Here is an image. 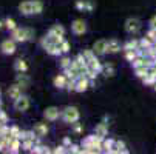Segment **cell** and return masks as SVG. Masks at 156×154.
Wrapping results in <instances>:
<instances>
[{
  "mask_svg": "<svg viewBox=\"0 0 156 154\" xmlns=\"http://www.w3.org/2000/svg\"><path fill=\"white\" fill-rule=\"evenodd\" d=\"M11 39H14L19 43L33 40L34 39V29H31V28H16L14 31H11Z\"/></svg>",
  "mask_w": 156,
  "mask_h": 154,
  "instance_id": "cell-1",
  "label": "cell"
},
{
  "mask_svg": "<svg viewBox=\"0 0 156 154\" xmlns=\"http://www.w3.org/2000/svg\"><path fill=\"white\" fill-rule=\"evenodd\" d=\"M60 117L63 119L65 123H74V122L79 120L80 113H79V109L76 106H66L63 111L60 113Z\"/></svg>",
  "mask_w": 156,
  "mask_h": 154,
  "instance_id": "cell-2",
  "label": "cell"
},
{
  "mask_svg": "<svg viewBox=\"0 0 156 154\" xmlns=\"http://www.w3.org/2000/svg\"><path fill=\"white\" fill-rule=\"evenodd\" d=\"M124 28H125V31H127L128 34H136V33L141 29V22H139L138 19H135V17H130V19L125 20Z\"/></svg>",
  "mask_w": 156,
  "mask_h": 154,
  "instance_id": "cell-3",
  "label": "cell"
},
{
  "mask_svg": "<svg viewBox=\"0 0 156 154\" xmlns=\"http://www.w3.org/2000/svg\"><path fill=\"white\" fill-rule=\"evenodd\" d=\"M16 40L14 39H6V40H3L2 43H0V51H2L3 54H6V56H11V54H14L16 53Z\"/></svg>",
  "mask_w": 156,
  "mask_h": 154,
  "instance_id": "cell-4",
  "label": "cell"
},
{
  "mask_svg": "<svg viewBox=\"0 0 156 154\" xmlns=\"http://www.w3.org/2000/svg\"><path fill=\"white\" fill-rule=\"evenodd\" d=\"M30 108V97L27 96H20L19 99L14 100V109L19 113H25L27 109Z\"/></svg>",
  "mask_w": 156,
  "mask_h": 154,
  "instance_id": "cell-5",
  "label": "cell"
},
{
  "mask_svg": "<svg viewBox=\"0 0 156 154\" xmlns=\"http://www.w3.org/2000/svg\"><path fill=\"white\" fill-rule=\"evenodd\" d=\"M91 86V80L87 76H80L76 79V93H85Z\"/></svg>",
  "mask_w": 156,
  "mask_h": 154,
  "instance_id": "cell-6",
  "label": "cell"
},
{
  "mask_svg": "<svg viewBox=\"0 0 156 154\" xmlns=\"http://www.w3.org/2000/svg\"><path fill=\"white\" fill-rule=\"evenodd\" d=\"M43 117H45L48 122H56V120L60 117L59 108H56V106H48L45 111H43Z\"/></svg>",
  "mask_w": 156,
  "mask_h": 154,
  "instance_id": "cell-7",
  "label": "cell"
},
{
  "mask_svg": "<svg viewBox=\"0 0 156 154\" xmlns=\"http://www.w3.org/2000/svg\"><path fill=\"white\" fill-rule=\"evenodd\" d=\"M71 31L76 34V36H83L87 33V23L82 20V19H77L71 23Z\"/></svg>",
  "mask_w": 156,
  "mask_h": 154,
  "instance_id": "cell-8",
  "label": "cell"
},
{
  "mask_svg": "<svg viewBox=\"0 0 156 154\" xmlns=\"http://www.w3.org/2000/svg\"><path fill=\"white\" fill-rule=\"evenodd\" d=\"M19 11L20 14L23 15H33L34 11H33V0H25V2H22L19 5Z\"/></svg>",
  "mask_w": 156,
  "mask_h": 154,
  "instance_id": "cell-9",
  "label": "cell"
},
{
  "mask_svg": "<svg viewBox=\"0 0 156 154\" xmlns=\"http://www.w3.org/2000/svg\"><path fill=\"white\" fill-rule=\"evenodd\" d=\"M102 149L104 152H108V154H118L116 148H115V139H104L102 142Z\"/></svg>",
  "mask_w": 156,
  "mask_h": 154,
  "instance_id": "cell-10",
  "label": "cell"
},
{
  "mask_svg": "<svg viewBox=\"0 0 156 154\" xmlns=\"http://www.w3.org/2000/svg\"><path fill=\"white\" fill-rule=\"evenodd\" d=\"M118 51H121V42H119L118 39H110V40H107V53L115 54V53H118Z\"/></svg>",
  "mask_w": 156,
  "mask_h": 154,
  "instance_id": "cell-11",
  "label": "cell"
},
{
  "mask_svg": "<svg viewBox=\"0 0 156 154\" xmlns=\"http://www.w3.org/2000/svg\"><path fill=\"white\" fill-rule=\"evenodd\" d=\"M93 51L96 53V56H104V54H107V40H104V39L98 40L94 45H93Z\"/></svg>",
  "mask_w": 156,
  "mask_h": 154,
  "instance_id": "cell-12",
  "label": "cell"
},
{
  "mask_svg": "<svg viewBox=\"0 0 156 154\" xmlns=\"http://www.w3.org/2000/svg\"><path fill=\"white\" fill-rule=\"evenodd\" d=\"M48 125L47 123H43V122H39V123H36L34 125V133L39 136V137H45L47 134H48Z\"/></svg>",
  "mask_w": 156,
  "mask_h": 154,
  "instance_id": "cell-13",
  "label": "cell"
},
{
  "mask_svg": "<svg viewBox=\"0 0 156 154\" xmlns=\"http://www.w3.org/2000/svg\"><path fill=\"white\" fill-rule=\"evenodd\" d=\"M8 94H9V97L11 99H19L20 96H22V88L17 85V83H14V85H11L9 88H8Z\"/></svg>",
  "mask_w": 156,
  "mask_h": 154,
  "instance_id": "cell-14",
  "label": "cell"
},
{
  "mask_svg": "<svg viewBox=\"0 0 156 154\" xmlns=\"http://www.w3.org/2000/svg\"><path fill=\"white\" fill-rule=\"evenodd\" d=\"M66 82H68V79H66L65 74H59L54 77V86L59 88V90H63V88H66Z\"/></svg>",
  "mask_w": 156,
  "mask_h": 154,
  "instance_id": "cell-15",
  "label": "cell"
},
{
  "mask_svg": "<svg viewBox=\"0 0 156 154\" xmlns=\"http://www.w3.org/2000/svg\"><path fill=\"white\" fill-rule=\"evenodd\" d=\"M20 148H22V140H20L19 137H14L12 142H11V145H9V148H8L6 151H8V152H12V154H17V152L20 151Z\"/></svg>",
  "mask_w": 156,
  "mask_h": 154,
  "instance_id": "cell-16",
  "label": "cell"
},
{
  "mask_svg": "<svg viewBox=\"0 0 156 154\" xmlns=\"http://www.w3.org/2000/svg\"><path fill=\"white\" fill-rule=\"evenodd\" d=\"M47 54L50 56H60L62 54V50H60V45H56V43H50V45L45 48Z\"/></svg>",
  "mask_w": 156,
  "mask_h": 154,
  "instance_id": "cell-17",
  "label": "cell"
},
{
  "mask_svg": "<svg viewBox=\"0 0 156 154\" xmlns=\"http://www.w3.org/2000/svg\"><path fill=\"white\" fill-rule=\"evenodd\" d=\"M22 90H23V88H28L30 86V79L25 76V73H19V76H17V82H16Z\"/></svg>",
  "mask_w": 156,
  "mask_h": 154,
  "instance_id": "cell-18",
  "label": "cell"
},
{
  "mask_svg": "<svg viewBox=\"0 0 156 154\" xmlns=\"http://www.w3.org/2000/svg\"><path fill=\"white\" fill-rule=\"evenodd\" d=\"M30 152H33V154H50V152H53V149H50L48 146L39 143V145H34V148Z\"/></svg>",
  "mask_w": 156,
  "mask_h": 154,
  "instance_id": "cell-19",
  "label": "cell"
},
{
  "mask_svg": "<svg viewBox=\"0 0 156 154\" xmlns=\"http://www.w3.org/2000/svg\"><path fill=\"white\" fill-rule=\"evenodd\" d=\"M94 133L96 134H99V136H107L108 134V125H107V122H101V123H98L96 125V128H94Z\"/></svg>",
  "mask_w": 156,
  "mask_h": 154,
  "instance_id": "cell-20",
  "label": "cell"
},
{
  "mask_svg": "<svg viewBox=\"0 0 156 154\" xmlns=\"http://www.w3.org/2000/svg\"><path fill=\"white\" fill-rule=\"evenodd\" d=\"M139 48V40L138 39H130L128 42H125L122 45V50L124 51H128V50H136Z\"/></svg>",
  "mask_w": 156,
  "mask_h": 154,
  "instance_id": "cell-21",
  "label": "cell"
},
{
  "mask_svg": "<svg viewBox=\"0 0 156 154\" xmlns=\"http://www.w3.org/2000/svg\"><path fill=\"white\" fill-rule=\"evenodd\" d=\"M14 70H16L17 73H27V71H28V63H27L25 60L19 59V60H16V63H14Z\"/></svg>",
  "mask_w": 156,
  "mask_h": 154,
  "instance_id": "cell-22",
  "label": "cell"
},
{
  "mask_svg": "<svg viewBox=\"0 0 156 154\" xmlns=\"http://www.w3.org/2000/svg\"><path fill=\"white\" fill-rule=\"evenodd\" d=\"M102 73H104L105 77H113L115 76V67H113V63H105Z\"/></svg>",
  "mask_w": 156,
  "mask_h": 154,
  "instance_id": "cell-23",
  "label": "cell"
},
{
  "mask_svg": "<svg viewBox=\"0 0 156 154\" xmlns=\"http://www.w3.org/2000/svg\"><path fill=\"white\" fill-rule=\"evenodd\" d=\"M88 67L93 68V70H96L98 73H102V70H104V65L99 62V59H98V57H96V59H93L91 62H88Z\"/></svg>",
  "mask_w": 156,
  "mask_h": 154,
  "instance_id": "cell-24",
  "label": "cell"
},
{
  "mask_svg": "<svg viewBox=\"0 0 156 154\" xmlns=\"http://www.w3.org/2000/svg\"><path fill=\"white\" fill-rule=\"evenodd\" d=\"M36 145V140L33 139H27V140H22V149H25V151H31Z\"/></svg>",
  "mask_w": 156,
  "mask_h": 154,
  "instance_id": "cell-25",
  "label": "cell"
},
{
  "mask_svg": "<svg viewBox=\"0 0 156 154\" xmlns=\"http://www.w3.org/2000/svg\"><path fill=\"white\" fill-rule=\"evenodd\" d=\"M153 43H154V42H153L150 37H147V36H145V37H142V39L139 40V46H141V48H145V50H148V48L153 45Z\"/></svg>",
  "mask_w": 156,
  "mask_h": 154,
  "instance_id": "cell-26",
  "label": "cell"
},
{
  "mask_svg": "<svg viewBox=\"0 0 156 154\" xmlns=\"http://www.w3.org/2000/svg\"><path fill=\"white\" fill-rule=\"evenodd\" d=\"M115 148H116V151H118V154H119V152H124V154H128V149L125 148V143H124L122 140H115Z\"/></svg>",
  "mask_w": 156,
  "mask_h": 154,
  "instance_id": "cell-27",
  "label": "cell"
},
{
  "mask_svg": "<svg viewBox=\"0 0 156 154\" xmlns=\"http://www.w3.org/2000/svg\"><path fill=\"white\" fill-rule=\"evenodd\" d=\"M135 74H136V77L144 79V77L148 74V68H147V67H139V68H135Z\"/></svg>",
  "mask_w": 156,
  "mask_h": 154,
  "instance_id": "cell-28",
  "label": "cell"
},
{
  "mask_svg": "<svg viewBox=\"0 0 156 154\" xmlns=\"http://www.w3.org/2000/svg\"><path fill=\"white\" fill-rule=\"evenodd\" d=\"M131 67L133 68H139V67H145V57H141V56H138L135 60L131 62Z\"/></svg>",
  "mask_w": 156,
  "mask_h": 154,
  "instance_id": "cell-29",
  "label": "cell"
},
{
  "mask_svg": "<svg viewBox=\"0 0 156 154\" xmlns=\"http://www.w3.org/2000/svg\"><path fill=\"white\" fill-rule=\"evenodd\" d=\"M33 11H34V14H40L43 11V3L40 0H33Z\"/></svg>",
  "mask_w": 156,
  "mask_h": 154,
  "instance_id": "cell-30",
  "label": "cell"
},
{
  "mask_svg": "<svg viewBox=\"0 0 156 154\" xmlns=\"http://www.w3.org/2000/svg\"><path fill=\"white\" fill-rule=\"evenodd\" d=\"M142 82H144V85H147V86H153V85L156 83V76H153V74H147V76L142 79Z\"/></svg>",
  "mask_w": 156,
  "mask_h": 154,
  "instance_id": "cell-31",
  "label": "cell"
},
{
  "mask_svg": "<svg viewBox=\"0 0 156 154\" xmlns=\"http://www.w3.org/2000/svg\"><path fill=\"white\" fill-rule=\"evenodd\" d=\"M5 28H6V29H9V31H14V29L17 28L16 20H14V19H11V17H8V19L5 20Z\"/></svg>",
  "mask_w": 156,
  "mask_h": 154,
  "instance_id": "cell-32",
  "label": "cell"
},
{
  "mask_svg": "<svg viewBox=\"0 0 156 154\" xmlns=\"http://www.w3.org/2000/svg\"><path fill=\"white\" fill-rule=\"evenodd\" d=\"M138 57V53H136V50H128V51H125V60H128L130 63L133 62Z\"/></svg>",
  "mask_w": 156,
  "mask_h": 154,
  "instance_id": "cell-33",
  "label": "cell"
},
{
  "mask_svg": "<svg viewBox=\"0 0 156 154\" xmlns=\"http://www.w3.org/2000/svg\"><path fill=\"white\" fill-rule=\"evenodd\" d=\"M50 31L51 33H54V34H60V36H65V28L62 26V25H53L51 28H50Z\"/></svg>",
  "mask_w": 156,
  "mask_h": 154,
  "instance_id": "cell-34",
  "label": "cell"
},
{
  "mask_svg": "<svg viewBox=\"0 0 156 154\" xmlns=\"http://www.w3.org/2000/svg\"><path fill=\"white\" fill-rule=\"evenodd\" d=\"M68 152H73V154H82V145L71 143V145L68 146Z\"/></svg>",
  "mask_w": 156,
  "mask_h": 154,
  "instance_id": "cell-35",
  "label": "cell"
},
{
  "mask_svg": "<svg viewBox=\"0 0 156 154\" xmlns=\"http://www.w3.org/2000/svg\"><path fill=\"white\" fill-rule=\"evenodd\" d=\"M82 54L85 56L87 62H91L93 59H96V53H94L93 50H83V53H82Z\"/></svg>",
  "mask_w": 156,
  "mask_h": 154,
  "instance_id": "cell-36",
  "label": "cell"
},
{
  "mask_svg": "<svg viewBox=\"0 0 156 154\" xmlns=\"http://www.w3.org/2000/svg\"><path fill=\"white\" fill-rule=\"evenodd\" d=\"M71 62H73V60H71L70 57H66V56H63V57L60 59V68H62V70H65V68H68L70 65H71Z\"/></svg>",
  "mask_w": 156,
  "mask_h": 154,
  "instance_id": "cell-37",
  "label": "cell"
},
{
  "mask_svg": "<svg viewBox=\"0 0 156 154\" xmlns=\"http://www.w3.org/2000/svg\"><path fill=\"white\" fill-rule=\"evenodd\" d=\"M98 71L96 70H93V68H90V67H88V70H87V73H85V76L88 77V79H90V80H96V77H98Z\"/></svg>",
  "mask_w": 156,
  "mask_h": 154,
  "instance_id": "cell-38",
  "label": "cell"
},
{
  "mask_svg": "<svg viewBox=\"0 0 156 154\" xmlns=\"http://www.w3.org/2000/svg\"><path fill=\"white\" fill-rule=\"evenodd\" d=\"M60 50H62V53H63V54H66V53H70V51H71V45H70V42H66V40H63V42L60 43Z\"/></svg>",
  "mask_w": 156,
  "mask_h": 154,
  "instance_id": "cell-39",
  "label": "cell"
},
{
  "mask_svg": "<svg viewBox=\"0 0 156 154\" xmlns=\"http://www.w3.org/2000/svg\"><path fill=\"white\" fill-rule=\"evenodd\" d=\"M20 133H22V129H20L17 125H12V126H9V134H11V136H14V137H19V136H20Z\"/></svg>",
  "mask_w": 156,
  "mask_h": 154,
  "instance_id": "cell-40",
  "label": "cell"
},
{
  "mask_svg": "<svg viewBox=\"0 0 156 154\" xmlns=\"http://www.w3.org/2000/svg\"><path fill=\"white\" fill-rule=\"evenodd\" d=\"M147 57H151L156 60V43H153V45L147 50Z\"/></svg>",
  "mask_w": 156,
  "mask_h": 154,
  "instance_id": "cell-41",
  "label": "cell"
},
{
  "mask_svg": "<svg viewBox=\"0 0 156 154\" xmlns=\"http://www.w3.org/2000/svg\"><path fill=\"white\" fill-rule=\"evenodd\" d=\"M66 90L76 91V79H68V82H66Z\"/></svg>",
  "mask_w": 156,
  "mask_h": 154,
  "instance_id": "cell-42",
  "label": "cell"
},
{
  "mask_svg": "<svg viewBox=\"0 0 156 154\" xmlns=\"http://www.w3.org/2000/svg\"><path fill=\"white\" fill-rule=\"evenodd\" d=\"M73 125V131L76 134H80V133H83V126H82V123H79V122H74V123H71Z\"/></svg>",
  "mask_w": 156,
  "mask_h": 154,
  "instance_id": "cell-43",
  "label": "cell"
},
{
  "mask_svg": "<svg viewBox=\"0 0 156 154\" xmlns=\"http://www.w3.org/2000/svg\"><path fill=\"white\" fill-rule=\"evenodd\" d=\"M53 152H54V154H63V152H68V149H66V146L62 143V145L56 146V148L53 149Z\"/></svg>",
  "mask_w": 156,
  "mask_h": 154,
  "instance_id": "cell-44",
  "label": "cell"
},
{
  "mask_svg": "<svg viewBox=\"0 0 156 154\" xmlns=\"http://www.w3.org/2000/svg\"><path fill=\"white\" fill-rule=\"evenodd\" d=\"M76 9L87 11V2H85V0H77V2H76Z\"/></svg>",
  "mask_w": 156,
  "mask_h": 154,
  "instance_id": "cell-45",
  "label": "cell"
},
{
  "mask_svg": "<svg viewBox=\"0 0 156 154\" xmlns=\"http://www.w3.org/2000/svg\"><path fill=\"white\" fill-rule=\"evenodd\" d=\"M8 122H9L8 114H6L5 111H2V109H0V123H8Z\"/></svg>",
  "mask_w": 156,
  "mask_h": 154,
  "instance_id": "cell-46",
  "label": "cell"
},
{
  "mask_svg": "<svg viewBox=\"0 0 156 154\" xmlns=\"http://www.w3.org/2000/svg\"><path fill=\"white\" fill-rule=\"evenodd\" d=\"M50 43H51V42H50L48 36H45V37H42V39H40V46H42L43 50H45V48H47V46L50 45Z\"/></svg>",
  "mask_w": 156,
  "mask_h": 154,
  "instance_id": "cell-47",
  "label": "cell"
},
{
  "mask_svg": "<svg viewBox=\"0 0 156 154\" xmlns=\"http://www.w3.org/2000/svg\"><path fill=\"white\" fill-rule=\"evenodd\" d=\"M9 134V126L5 123V125H2V128H0V136H8Z\"/></svg>",
  "mask_w": 156,
  "mask_h": 154,
  "instance_id": "cell-48",
  "label": "cell"
},
{
  "mask_svg": "<svg viewBox=\"0 0 156 154\" xmlns=\"http://www.w3.org/2000/svg\"><path fill=\"white\" fill-rule=\"evenodd\" d=\"M147 37H150V39L156 43V29H154V28H150L148 33H147Z\"/></svg>",
  "mask_w": 156,
  "mask_h": 154,
  "instance_id": "cell-49",
  "label": "cell"
},
{
  "mask_svg": "<svg viewBox=\"0 0 156 154\" xmlns=\"http://www.w3.org/2000/svg\"><path fill=\"white\" fill-rule=\"evenodd\" d=\"M93 9H94V3L91 2V0H87V11H88V12H91Z\"/></svg>",
  "mask_w": 156,
  "mask_h": 154,
  "instance_id": "cell-50",
  "label": "cell"
},
{
  "mask_svg": "<svg viewBox=\"0 0 156 154\" xmlns=\"http://www.w3.org/2000/svg\"><path fill=\"white\" fill-rule=\"evenodd\" d=\"M148 25H150V28H154V29H156V15H153V17L150 19Z\"/></svg>",
  "mask_w": 156,
  "mask_h": 154,
  "instance_id": "cell-51",
  "label": "cell"
},
{
  "mask_svg": "<svg viewBox=\"0 0 156 154\" xmlns=\"http://www.w3.org/2000/svg\"><path fill=\"white\" fill-rule=\"evenodd\" d=\"M62 143H63V145H65L66 148H68V146L71 145V139H70V137H63V140H62Z\"/></svg>",
  "mask_w": 156,
  "mask_h": 154,
  "instance_id": "cell-52",
  "label": "cell"
},
{
  "mask_svg": "<svg viewBox=\"0 0 156 154\" xmlns=\"http://www.w3.org/2000/svg\"><path fill=\"white\" fill-rule=\"evenodd\" d=\"M3 26H5V22H2V20H0V29H2Z\"/></svg>",
  "mask_w": 156,
  "mask_h": 154,
  "instance_id": "cell-53",
  "label": "cell"
},
{
  "mask_svg": "<svg viewBox=\"0 0 156 154\" xmlns=\"http://www.w3.org/2000/svg\"><path fill=\"white\" fill-rule=\"evenodd\" d=\"M153 88H154V91H156V83H154V85H153Z\"/></svg>",
  "mask_w": 156,
  "mask_h": 154,
  "instance_id": "cell-54",
  "label": "cell"
},
{
  "mask_svg": "<svg viewBox=\"0 0 156 154\" xmlns=\"http://www.w3.org/2000/svg\"><path fill=\"white\" fill-rule=\"evenodd\" d=\"M0 94H2V90H0Z\"/></svg>",
  "mask_w": 156,
  "mask_h": 154,
  "instance_id": "cell-55",
  "label": "cell"
}]
</instances>
